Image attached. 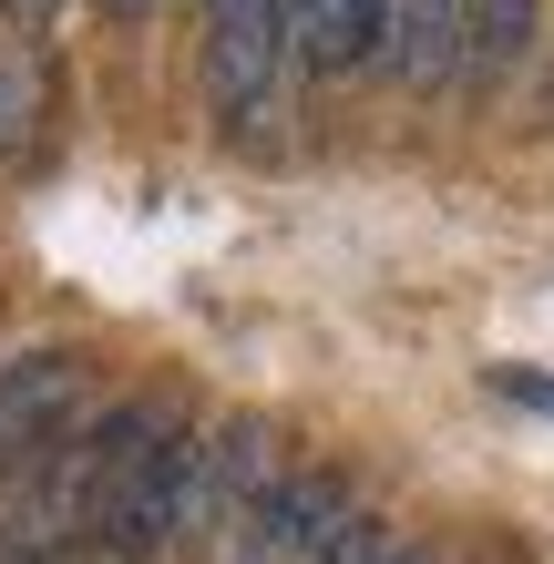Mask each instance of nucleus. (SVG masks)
I'll list each match as a JSON object with an SVG mask.
<instances>
[{"instance_id": "1", "label": "nucleus", "mask_w": 554, "mask_h": 564, "mask_svg": "<svg viewBox=\"0 0 554 564\" xmlns=\"http://www.w3.org/2000/svg\"><path fill=\"white\" fill-rule=\"evenodd\" d=\"M165 421H175V401L134 390V401H113L104 421H83V442H62L42 473H21L11 482V523H0V564H62V554L104 544L123 482H134V462L154 452Z\"/></svg>"}, {"instance_id": "2", "label": "nucleus", "mask_w": 554, "mask_h": 564, "mask_svg": "<svg viewBox=\"0 0 554 564\" xmlns=\"http://www.w3.org/2000/svg\"><path fill=\"white\" fill-rule=\"evenodd\" d=\"M298 62V21L287 0H206V42H195V73H206V113L216 134H268L278 83Z\"/></svg>"}, {"instance_id": "3", "label": "nucleus", "mask_w": 554, "mask_h": 564, "mask_svg": "<svg viewBox=\"0 0 554 564\" xmlns=\"http://www.w3.org/2000/svg\"><path fill=\"white\" fill-rule=\"evenodd\" d=\"M83 421V349H21L0 359V482L42 473Z\"/></svg>"}, {"instance_id": "4", "label": "nucleus", "mask_w": 554, "mask_h": 564, "mask_svg": "<svg viewBox=\"0 0 554 564\" xmlns=\"http://www.w3.org/2000/svg\"><path fill=\"white\" fill-rule=\"evenodd\" d=\"M349 544V492L329 473H287L237 534L216 544V564H339Z\"/></svg>"}, {"instance_id": "5", "label": "nucleus", "mask_w": 554, "mask_h": 564, "mask_svg": "<svg viewBox=\"0 0 554 564\" xmlns=\"http://www.w3.org/2000/svg\"><path fill=\"white\" fill-rule=\"evenodd\" d=\"M287 21H298V62L308 73H360V62L390 52L401 0H287Z\"/></svg>"}, {"instance_id": "6", "label": "nucleus", "mask_w": 554, "mask_h": 564, "mask_svg": "<svg viewBox=\"0 0 554 564\" xmlns=\"http://www.w3.org/2000/svg\"><path fill=\"white\" fill-rule=\"evenodd\" d=\"M42 52H31V31H11L0 21V164L11 154H31V134H42Z\"/></svg>"}, {"instance_id": "7", "label": "nucleus", "mask_w": 554, "mask_h": 564, "mask_svg": "<svg viewBox=\"0 0 554 564\" xmlns=\"http://www.w3.org/2000/svg\"><path fill=\"white\" fill-rule=\"evenodd\" d=\"M534 52V0H472V83H503L513 62Z\"/></svg>"}, {"instance_id": "8", "label": "nucleus", "mask_w": 554, "mask_h": 564, "mask_svg": "<svg viewBox=\"0 0 554 564\" xmlns=\"http://www.w3.org/2000/svg\"><path fill=\"white\" fill-rule=\"evenodd\" d=\"M503 390H513V401H534V411H554V380L544 370H503Z\"/></svg>"}, {"instance_id": "9", "label": "nucleus", "mask_w": 554, "mask_h": 564, "mask_svg": "<svg viewBox=\"0 0 554 564\" xmlns=\"http://www.w3.org/2000/svg\"><path fill=\"white\" fill-rule=\"evenodd\" d=\"M113 11H154V0H113Z\"/></svg>"}]
</instances>
